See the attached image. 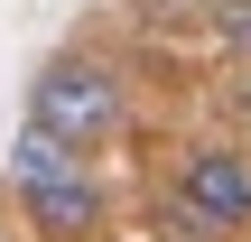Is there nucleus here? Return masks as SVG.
Here are the masks:
<instances>
[{"instance_id": "39448f33", "label": "nucleus", "mask_w": 251, "mask_h": 242, "mask_svg": "<svg viewBox=\"0 0 251 242\" xmlns=\"http://www.w3.org/2000/svg\"><path fill=\"white\" fill-rule=\"evenodd\" d=\"M149 224H158V233H168V242H233V233H224V224H214V215H196V205H186L177 187H168V196L149 205Z\"/></svg>"}, {"instance_id": "f257e3e1", "label": "nucleus", "mask_w": 251, "mask_h": 242, "mask_svg": "<svg viewBox=\"0 0 251 242\" xmlns=\"http://www.w3.org/2000/svg\"><path fill=\"white\" fill-rule=\"evenodd\" d=\"M28 121H37V131H56V140H75V149L93 159L102 140H121L130 93H121V75H112L102 56H47V65H37V84H28Z\"/></svg>"}, {"instance_id": "6e6552de", "label": "nucleus", "mask_w": 251, "mask_h": 242, "mask_svg": "<svg viewBox=\"0 0 251 242\" xmlns=\"http://www.w3.org/2000/svg\"><path fill=\"white\" fill-rule=\"evenodd\" d=\"M233 121H242V140H251V65L233 75Z\"/></svg>"}, {"instance_id": "20e7f679", "label": "nucleus", "mask_w": 251, "mask_h": 242, "mask_svg": "<svg viewBox=\"0 0 251 242\" xmlns=\"http://www.w3.org/2000/svg\"><path fill=\"white\" fill-rule=\"evenodd\" d=\"M56 168H84V149H75V140H56V131H37V121H28V131H19V140H9V187H28V177H56Z\"/></svg>"}, {"instance_id": "7ed1b4c3", "label": "nucleus", "mask_w": 251, "mask_h": 242, "mask_svg": "<svg viewBox=\"0 0 251 242\" xmlns=\"http://www.w3.org/2000/svg\"><path fill=\"white\" fill-rule=\"evenodd\" d=\"M177 196L242 242L251 233V159H242V140H196V149H177Z\"/></svg>"}, {"instance_id": "0eeeda50", "label": "nucleus", "mask_w": 251, "mask_h": 242, "mask_svg": "<svg viewBox=\"0 0 251 242\" xmlns=\"http://www.w3.org/2000/svg\"><path fill=\"white\" fill-rule=\"evenodd\" d=\"M140 19H158V28H205V0H140Z\"/></svg>"}, {"instance_id": "f03ea898", "label": "nucleus", "mask_w": 251, "mask_h": 242, "mask_svg": "<svg viewBox=\"0 0 251 242\" xmlns=\"http://www.w3.org/2000/svg\"><path fill=\"white\" fill-rule=\"evenodd\" d=\"M19 224L37 242H93L112 224V196H102L93 168H56V177H28L19 187Z\"/></svg>"}, {"instance_id": "423d86ee", "label": "nucleus", "mask_w": 251, "mask_h": 242, "mask_svg": "<svg viewBox=\"0 0 251 242\" xmlns=\"http://www.w3.org/2000/svg\"><path fill=\"white\" fill-rule=\"evenodd\" d=\"M205 28L224 37V56H242V65H251V0H205Z\"/></svg>"}]
</instances>
